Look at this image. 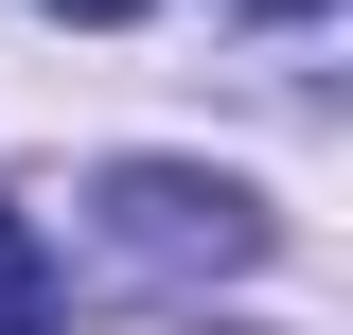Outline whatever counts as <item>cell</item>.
I'll list each match as a JSON object with an SVG mask.
<instances>
[{"instance_id":"cell-1","label":"cell","mask_w":353,"mask_h":335,"mask_svg":"<svg viewBox=\"0 0 353 335\" xmlns=\"http://www.w3.org/2000/svg\"><path fill=\"white\" fill-rule=\"evenodd\" d=\"M88 247L124 283H230V265H265V194L248 176H194V159H124L88 194Z\"/></svg>"},{"instance_id":"cell-2","label":"cell","mask_w":353,"mask_h":335,"mask_svg":"<svg viewBox=\"0 0 353 335\" xmlns=\"http://www.w3.org/2000/svg\"><path fill=\"white\" fill-rule=\"evenodd\" d=\"M53 300H71V283H53V247L0 212V335H53Z\"/></svg>"},{"instance_id":"cell-3","label":"cell","mask_w":353,"mask_h":335,"mask_svg":"<svg viewBox=\"0 0 353 335\" xmlns=\"http://www.w3.org/2000/svg\"><path fill=\"white\" fill-rule=\"evenodd\" d=\"M53 18H88V36H106V18H141V0H53Z\"/></svg>"},{"instance_id":"cell-4","label":"cell","mask_w":353,"mask_h":335,"mask_svg":"<svg viewBox=\"0 0 353 335\" xmlns=\"http://www.w3.org/2000/svg\"><path fill=\"white\" fill-rule=\"evenodd\" d=\"M230 18H318V0H230Z\"/></svg>"}]
</instances>
